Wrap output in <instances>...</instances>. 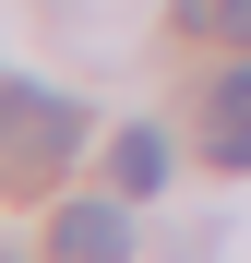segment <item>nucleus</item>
<instances>
[{"label": "nucleus", "mask_w": 251, "mask_h": 263, "mask_svg": "<svg viewBox=\"0 0 251 263\" xmlns=\"http://www.w3.org/2000/svg\"><path fill=\"white\" fill-rule=\"evenodd\" d=\"M108 180L132 192V203H144V192L167 180V132H156V120H132V132H120V144H108Z\"/></svg>", "instance_id": "nucleus-4"}, {"label": "nucleus", "mask_w": 251, "mask_h": 263, "mask_svg": "<svg viewBox=\"0 0 251 263\" xmlns=\"http://www.w3.org/2000/svg\"><path fill=\"white\" fill-rule=\"evenodd\" d=\"M48 263H132V215L120 203H60L48 215Z\"/></svg>", "instance_id": "nucleus-2"}, {"label": "nucleus", "mask_w": 251, "mask_h": 263, "mask_svg": "<svg viewBox=\"0 0 251 263\" xmlns=\"http://www.w3.org/2000/svg\"><path fill=\"white\" fill-rule=\"evenodd\" d=\"M191 36H227V48H251V0H180Z\"/></svg>", "instance_id": "nucleus-5"}, {"label": "nucleus", "mask_w": 251, "mask_h": 263, "mask_svg": "<svg viewBox=\"0 0 251 263\" xmlns=\"http://www.w3.org/2000/svg\"><path fill=\"white\" fill-rule=\"evenodd\" d=\"M203 144H216V167H227V180L251 167V60H227V84H216V108H203Z\"/></svg>", "instance_id": "nucleus-3"}, {"label": "nucleus", "mask_w": 251, "mask_h": 263, "mask_svg": "<svg viewBox=\"0 0 251 263\" xmlns=\"http://www.w3.org/2000/svg\"><path fill=\"white\" fill-rule=\"evenodd\" d=\"M72 144H84V108L60 84H0V192H36Z\"/></svg>", "instance_id": "nucleus-1"}]
</instances>
